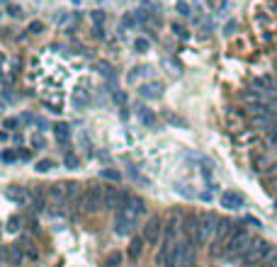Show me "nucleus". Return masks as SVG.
Here are the masks:
<instances>
[{"mask_svg": "<svg viewBox=\"0 0 277 267\" xmlns=\"http://www.w3.org/2000/svg\"><path fill=\"white\" fill-rule=\"evenodd\" d=\"M63 192H66V199H76V197H81V190H78L76 182H63Z\"/></svg>", "mask_w": 277, "mask_h": 267, "instance_id": "obj_16", "label": "nucleus"}, {"mask_svg": "<svg viewBox=\"0 0 277 267\" xmlns=\"http://www.w3.org/2000/svg\"><path fill=\"white\" fill-rule=\"evenodd\" d=\"M173 32H175L180 39H187V32H185V27H183V25H173Z\"/></svg>", "mask_w": 277, "mask_h": 267, "instance_id": "obj_30", "label": "nucleus"}, {"mask_svg": "<svg viewBox=\"0 0 277 267\" xmlns=\"http://www.w3.org/2000/svg\"><path fill=\"white\" fill-rule=\"evenodd\" d=\"M32 149L44 151L46 149V139H44V136H39V134H37V136H32Z\"/></svg>", "mask_w": 277, "mask_h": 267, "instance_id": "obj_24", "label": "nucleus"}, {"mask_svg": "<svg viewBox=\"0 0 277 267\" xmlns=\"http://www.w3.org/2000/svg\"><path fill=\"white\" fill-rule=\"evenodd\" d=\"M17 155H20V158H22V160H29V151H22V153H20V151H17Z\"/></svg>", "mask_w": 277, "mask_h": 267, "instance_id": "obj_38", "label": "nucleus"}, {"mask_svg": "<svg viewBox=\"0 0 277 267\" xmlns=\"http://www.w3.org/2000/svg\"><path fill=\"white\" fill-rule=\"evenodd\" d=\"M207 5H209V10H224V5H226V0H207Z\"/></svg>", "mask_w": 277, "mask_h": 267, "instance_id": "obj_27", "label": "nucleus"}, {"mask_svg": "<svg viewBox=\"0 0 277 267\" xmlns=\"http://www.w3.org/2000/svg\"><path fill=\"white\" fill-rule=\"evenodd\" d=\"M63 165H66L68 170H78V168H81V160H78L71 151H66V155H63Z\"/></svg>", "mask_w": 277, "mask_h": 267, "instance_id": "obj_15", "label": "nucleus"}, {"mask_svg": "<svg viewBox=\"0 0 277 267\" xmlns=\"http://www.w3.org/2000/svg\"><path fill=\"white\" fill-rule=\"evenodd\" d=\"M151 73V66H137V68H132V73H129V80H137L141 76H148Z\"/></svg>", "mask_w": 277, "mask_h": 267, "instance_id": "obj_20", "label": "nucleus"}, {"mask_svg": "<svg viewBox=\"0 0 277 267\" xmlns=\"http://www.w3.org/2000/svg\"><path fill=\"white\" fill-rule=\"evenodd\" d=\"M163 90H166V85H163L161 80H151V83H143V85L138 88V95H141L143 100H161V97H163Z\"/></svg>", "mask_w": 277, "mask_h": 267, "instance_id": "obj_8", "label": "nucleus"}, {"mask_svg": "<svg viewBox=\"0 0 277 267\" xmlns=\"http://www.w3.org/2000/svg\"><path fill=\"white\" fill-rule=\"evenodd\" d=\"M134 221H137V216H132L127 209H119L117 216H114V233H117V236H127V233H132Z\"/></svg>", "mask_w": 277, "mask_h": 267, "instance_id": "obj_5", "label": "nucleus"}, {"mask_svg": "<svg viewBox=\"0 0 277 267\" xmlns=\"http://www.w3.org/2000/svg\"><path fill=\"white\" fill-rule=\"evenodd\" d=\"M236 233L233 231V221H229V219H219V226H217V240H226V238H231Z\"/></svg>", "mask_w": 277, "mask_h": 267, "instance_id": "obj_9", "label": "nucleus"}, {"mask_svg": "<svg viewBox=\"0 0 277 267\" xmlns=\"http://www.w3.org/2000/svg\"><path fill=\"white\" fill-rule=\"evenodd\" d=\"M137 117L141 119V124H146V126H153V121H156L153 112H151L148 107H143V105H137Z\"/></svg>", "mask_w": 277, "mask_h": 267, "instance_id": "obj_12", "label": "nucleus"}, {"mask_svg": "<svg viewBox=\"0 0 277 267\" xmlns=\"http://www.w3.org/2000/svg\"><path fill=\"white\" fill-rule=\"evenodd\" d=\"M54 168H56V163L54 160H49V158H44V160H37V163H34V170H37V173H51Z\"/></svg>", "mask_w": 277, "mask_h": 267, "instance_id": "obj_14", "label": "nucleus"}, {"mask_svg": "<svg viewBox=\"0 0 277 267\" xmlns=\"http://www.w3.org/2000/svg\"><path fill=\"white\" fill-rule=\"evenodd\" d=\"M81 207L85 211H95V209L105 207V185L102 187H90L83 197H81Z\"/></svg>", "mask_w": 277, "mask_h": 267, "instance_id": "obj_2", "label": "nucleus"}, {"mask_svg": "<svg viewBox=\"0 0 277 267\" xmlns=\"http://www.w3.org/2000/svg\"><path fill=\"white\" fill-rule=\"evenodd\" d=\"M124 209H127L132 216H141V214L146 211V207H143V199H138V197H129V204H127Z\"/></svg>", "mask_w": 277, "mask_h": 267, "instance_id": "obj_11", "label": "nucleus"}, {"mask_svg": "<svg viewBox=\"0 0 277 267\" xmlns=\"http://www.w3.org/2000/svg\"><path fill=\"white\" fill-rule=\"evenodd\" d=\"M5 263L7 265H20L22 263V253L17 248H5Z\"/></svg>", "mask_w": 277, "mask_h": 267, "instance_id": "obj_13", "label": "nucleus"}, {"mask_svg": "<svg viewBox=\"0 0 277 267\" xmlns=\"http://www.w3.org/2000/svg\"><path fill=\"white\" fill-rule=\"evenodd\" d=\"M268 144H270L273 149H277V129H270V131H268Z\"/></svg>", "mask_w": 277, "mask_h": 267, "instance_id": "obj_28", "label": "nucleus"}, {"mask_svg": "<svg viewBox=\"0 0 277 267\" xmlns=\"http://www.w3.org/2000/svg\"><path fill=\"white\" fill-rule=\"evenodd\" d=\"M217 226H219V219L214 214H202L199 216V231H197V243H207L209 238L217 233Z\"/></svg>", "mask_w": 277, "mask_h": 267, "instance_id": "obj_3", "label": "nucleus"}, {"mask_svg": "<svg viewBox=\"0 0 277 267\" xmlns=\"http://www.w3.org/2000/svg\"><path fill=\"white\" fill-rule=\"evenodd\" d=\"M219 204H222L224 209H229V211H238V209H243L246 199H243V194H241V192L226 190V192H222V197H219Z\"/></svg>", "mask_w": 277, "mask_h": 267, "instance_id": "obj_7", "label": "nucleus"}, {"mask_svg": "<svg viewBox=\"0 0 277 267\" xmlns=\"http://www.w3.org/2000/svg\"><path fill=\"white\" fill-rule=\"evenodd\" d=\"M5 10H7V15H10V17H15V20L25 15V10H22V5H12V2H7V5H5Z\"/></svg>", "mask_w": 277, "mask_h": 267, "instance_id": "obj_22", "label": "nucleus"}, {"mask_svg": "<svg viewBox=\"0 0 277 267\" xmlns=\"http://www.w3.org/2000/svg\"><path fill=\"white\" fill-rule=\"evenodd\" d=\"M122 22H124V27H132V25H134V22H137V20H134V17H132V15H127V17H124V20H122Z\"/></svg>", "mask_w": 277, "mask_h": 267, "instance_id": "obj_35", "label": "nucleus"}, {"mask_svg": "<svg viewBox=\"0 0 277 267\" xmlns=\"http://www.w3.org/2000/svg\"><path fill=\"white\" fill-rule=\"evenodd\" d=\"M92 20H95V22H102V20H105V12H102V10H95V12H92Z\"/></svg>", "mask_w": 277, "mask_h": 267, "instance_id": "obj_34", "label": "nucleus"}, {"mask_svg": "<svg viewBox=\"0 0 277 267\" xmlns=\"http://www.w3.org/2000/svg\"><path fill=\"white\" fill-rule=\"evenodd\" d=\"M134 49H137V54H148L151 41H148L146 37H137V39H134Z\"/></svg>", "mask_w": 277, "mask_h": 267, "instance_id": "obj_17", "label": "nucleus"}, {"mask_svg": "<svg viewBox=\"0 0 277 267\" xmlns=\"http://www.w3.org/2000/svg\"><path fill=\"white\" fill-rule=\"evenodd\" d=\"M129 204V194H124V192H119L117 187H110V185H105V207L107 209H124Z\"/></svg>", "mask_w": 277, "mask_h": 267, "instance_id": "obj_4", "label": "nucleus"}, {"mask_svg": "<svg viewBox=\"0 0 277 267\" xmlns=\"http://www.w3.org/2000/svg\"><path fill=\"white\" fill-rule=\"evenodd\" d=\"M178 12H180V15H190V5H187L185 0H178Z\"/></svg>", "mask_w": 277, "mask_h": 267, "instance_id": "obj_29", "label": "nucleus"}, {"mask_svg": "<svg viewBox=\"0 0 277 267\" xmlns=\"http://www.w3.org/2000/svg\"><path fill=\"white\" fill-rule=\"evenodd\" d=\"M10 199H15V202H25L27 199V194H25V190H15V187H7V192H5Z\"/></svg>", "mask_w": 277, "mask_h": 267, "instance_id": "obj_19", "label": "nucleus"}, {"mask_svg": "<svg viewBox=\"0 0 277 267\" xmlns=\"http://www.w3.org/2000/svg\"><path fill=\"white\" fill-rule=\"evenodd\" d=\"M233 30H236V22H229V25H226V34H231Z\"/></svg>", "mask_w": 277, "mask_h": 267, "instance_id": "obj_37", "label": "nucleus"}, {"mask_svg": "<svg viewBox=\"0 0 277 267\" xmlns=\"http://www.w3.org/2000/svg\"><path fill=\"white\" fill-rule=\"evenodd\" d=\"M54 131H56V141L66 149L68 144H71V129H68V124H54Z\"/></svg>", "mask_w": 277, "mask_h": 267, "instance_id": "obj_10", "label": "nucleus"}, {"mask_svg": "<svg viewBox=\"0 0 277 267\" xmlns=\"http://www.w3.org/2000/svg\"><path fill=\"white\" fill-rule=\"evenodd\" d=\"M187 263H192V248H190V243L187 240L185 243H175L173 250H170V255H168L166 267H183V265H187Z\"/></svg>", "mask_w": 277, "mask_h": 267, "instance_id": "obj_1", "label": "nucleus"}, {"mask_svg": "<svg viewBox=\"0 0 277 267\" xmlns=\"http://www.w3.org/2000/svg\"><path fill=\"white\" fill-rule=\"evenodd\" d=\"M246 224H250L253 229H260V219L258 216H246Z\"/></svg>", "mask_w": 277, "mask_h": 267, "instance_id": "obj_31", "label": "nucleus"}, {"mask_svg": "<svg viewBox=\"0 0 277 267\" xmlns=\"http://www.w3.org/2000/svg\"><path fill=\"white\" fill-rule=\"evenodd\" d=\"M119 263H122V255L119 253H112V255H107V260H105L107 267H119Z\"/></svg>", "mask_w": 277, "mask_h": 267, "instance_id": "obj_26", "label": "nucleus"}, {"mask_svg": "<svg viewBox=\"0 0 277 267\" xmlns=\"http://www.w3.org/2000/svg\"><path fill=\"white\" fill-rule=\"evenodd\" d=\"M17 158H20V155H17V153H15V151H2V163H5V165H10V163H15V160H17Z\"/></svg>", "mask_w": 277, "mask_h": 267, "instance_id": "obj_25", "label": "nucleus"}, {"mask_svg": "<svg viewBox=\"0 0 277 267\" xmlns=\"http://www.w3.org/2000/svg\"><path fill=\"white\" fill-rule=\"evenodd\" d=\"M183 267H192V263H187V265H183Z\"/></svg>", "mask_w": 277, "mask_h": 267, "instance_id": "obj_39", "label": "nucleus"}, {"mask_svg": "<svg viewBox=\"0 0 277 267\" xmlns=\"http://www.w3.org/2000/svg\"><path fill=\"white\" fill-rule=\"evenodd\" d=\"M42 30H44V25H42V22H32V25H29V32H32V34H39Z\"/></svg>", "mask_w": 277, "mask_h": 267, "instance_id": "obj_33", "label": "nucleus"}, {"mask_svg": "<svg viewBox=\"0 0 277 267\" xmlns=\"http://www.w3.org/2000/svg\"><path fill=\"white\" fill-rule=\"evenodd\" d=\"M102 178L114 180V182H117V180H119V173H117V170H105V173H102Z\"/></svg>", "mask_w": 277, "mask_h": 267, "instance_id": "obj_32", "label": "nucleus"}, {"mask_svg": "<svg viewBox=\"0 0 277 267\" xmlns=\"http://www.w3.org/2000/svg\"><path fill=\"white\" fill-rule=\"evenodd\" d=\"M92 34H95V37H100V39H102V37H105V30H102V27H97V25H95V30H92Z\"/></svg>", "mask_w": 277, "mask_h": 267, "instance_id": "obj_36", "label": "nucleus"}, {"mask_svg": "<svg viewBox=\"0 0 277 267\" xmlns=\"http://www.w3.org/2000/svg\"><path fill=\"white\" fill-rule=\"evenodd\" d=\"M175 233H178V219H170V221H168V226H166V240L168 243L175 238Z\"/></svg>", "mask_w": 277, "mask_h": 267, "instance_id": "obj_21", "label": "nucleus"}, {"mask_svg": "<svg viewBox=\"0 0 277 267\" xmlns=\"http://www.w3.org/2000/svg\"><path fill=\"white\" fill-rule=\"evenodd\" d=\"M141 250H143L141 238H134V240H132V245H129V258H132V260H137L138 255H141Z\"/></svg>", "mask_w": 277, "mask_h": 267, "instance_id": "obj_18", "label": "nucleus"}, {"mask_svg": "<svg viewBox=\"0 0 277 267\" xmlns=\"http://www.w3.org/2000/svg\"><path fill=\"white\" fill-rule=\"evenodd\" d=\"M161 236H163V224H161V219H158V216L148 219L146 226H143V240L151 243V245H156V243L161 240Z\"/></svg>", "mask_w": 277, "mask_h": 267, "instance_id": "obj_6", "label": "nucleus"}, {"mask_svg": "<svg viewBox=\"0 0 277 267\" xmlns=\"http://www.w3.org/2000/svg\"><path fill=\"white\" fill-rule=\"evenodd\" d=\"M20 126V119H15V117H5V121H2V129L5 131H15Z\"/></svg>", "mask_w": 277, "mask_h": 267, "instance_id": "obj_23", "label": "nucleus"}]
</instances>
